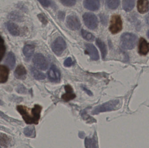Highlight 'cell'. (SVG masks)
<instances>
[{
	"label": "cell",
	"instance_id": "6da1fadb",
	"mask_svg": "<svg viewBox=\"0 0 149 148\" xmlns=\"http://www.w3.org/2000/svg\"><path fill=\"white\" fill-rule=\"evenodd\" d=\"M17 109L27 124H38L42 109L41 106L35 105L33 108L30 109L26 106L18 105Z\"/></svg>",
	"mask_w": 149,
	"mask_h": 148
},
{
	"label": "cell",
	"instance_id": "7a4b0ae2",
	"mask_svg": "<svg viewBox=\"0 0 149 148\" xmlns=\"http://www.w3.org/2000/svg\"><path fill=\"white\" fill-rule=\"evenodd\" d=\"M120 103L118 100H112L105 103L101 105L95 107L92 112L93 115H97L100 113L113 111L118 108L117 106Z\"/></svg>",
	"mask_w": 149,
	"mask_h": 148
},
{
	"label": "cell",
	"instance_id": "3957f363",
	"mask_svg": "<svg viewBox=\"0 0 149 148\" xmlns=\"http://www.w3.org/2000/svg\"><path fill=\"white\" fill-rule=\"evenodd\" d=\"M137 37L134 34L125 33L121 36V44L123 47L126 49L131 50L135 46Z\"/></svg>",
	"mask_w": 149,
	"mask_h": 148
},
{
	"label": "cell",
	"instance_id": "277c9868",
	"mask_svg": "<svg viewBox=\"0 0 149 148\" xmlns=\"http://www.w3.org/2000/svg\"><path fill=\"white\" fill-rule=\"evenodd\" d=\"M123 23L121 17L119 15H114L110 21L109 30L113 34H117L122 29Z\"/></svg>",
	"mask_w": 149,
	"mask_h": 148
},
{
	"label": "cell",
	"instance_id": "5b68a950",
	"mask_svg": "<svg viewBox=\"0 0 149 148\" xmlns=\"http://www.w3.org/2000/svg\"><path fill=\"white\" fill-rule=\"evenodd\" d=\"M83 20L86 26L90 29H95L98 26L97 17L93 13H85L83 15Z\"/></svg>",
	"mask_w": 149,
	"mask_h": 148
},
{
	"label": "cell",
	"instance_id": "8992f818",
	"mask_svg": "<svg viewBox=\"0 0 149 148\" xmlns=\"http://www.w3.org/2000/svg\"><path fill=\"white\" fill-rule=\"evenodd\" d=\"M66 47V44L65 41L62 37H58L54 41L52 49V51L56 55L60 56L63 54Z\"/></svg>",
	"mask_w": 149,
	"mask_h": 148
},
{
	"label": "cell",
	"instance_id": "52a82bcc",
	"mask_svg": "<svg viewBox=\"0 0 149 148\" xmlns=\"http://www.w3.org/2000/svg\"><path fill=\"white\" fill-rule=\"evenodd\" d=\"M33 62L37 67L42 70H46L48 68V63L45 57L42 54H36L33 57Z\"/></svg>",
	"mask_w": 149,
	"mask_h": 148
},
{
	"label": "cell",
	"instance_id": "ba28073f",
	"mask_svg": "<svg viewBox=\"0 0 149 148\" xmlns=\"http://www.w3.org/2000/svg\"><path fill=\"white\" fill-rule=\"evenodd\" d=\"M66 25L67 27L72 30H78L80 28V21L76 16L70 15L66 19Z\"/></svg>",
	"mask_w": 149,
	"mask_h": 148
},
{
	"label": "cell",
	"instance_id": "9c48e42d",
	"mask_svg": "<svg viewBox=\"0 0 149 148\" xmlns=\"http://www.w3.org/2000/svg\"><path fill=\"white\" fill-rule=\"evenodd\" d=\"M48 77L50 81L53 82H58L61 79L60 71L55 65H52L48 72Z\"/></svg>",
	"mask_w": 149,
	"mask_h": 148
},
{
	"label": "cell",
	"instance_id": "30bf717a",
	"mask_svg": "<svg viewBox=\"0 0 149 148\" xmlns=\"http://www.w3.org/2000/svg\"><path fill=\"white\" fill-rule=\"evenodd\" d=\"M86 52L89 55L91 60L97 61L99 60V54L98 50L93 44L86 43L85 44Z\"/></svg>",
	"mask_w": 149,
	"mask_h": 148
},
{
	"label": "cell",
	"instance_id": "8fae6325",
	"mask_svg": "<svg viewBox=\"0 0 149 148\" xmlns=\"http://www.w3.org/2000/svg\"><path fill=\"white\" fill-rule=\"evenodd\" d=\"M83 5L86 8L95 11L100 8V2L97 0H87L83 1Z\"/></svg>",
	"mask_w": 149,
	"mask_h": 148
},
{
	"label": "cell",
	"instance_id": "7c38bea8",
	"mask_svg": "<svg viewBox=\"0 0 149 148\" xmlns=\"http://www.w3.org/2000/svg\"><path fill=\"white\" fill-rule=\"evenodd\" d=\"M139 53L141 55H146L149 51V43L144 38H141L139 43Z\"/></svg>",
	"mask_w": 149,
	"mask_h": 148
},
{
	"label": "cell",
	"instance_id": "4fadbf2b",
	"mask_svg": "<svg viewBox=\"0 0 149 148\" xmlns=\"http://www.w3.org/2000/svg\"><path fill=\"white\" fill-rule=\"evenodd\" d=\"M27 71L22 65H19L17 67L14 73L15 77L19 80H24L26 78Z\"/></svg>",
	"mask_w": 149,
	"mask_h": 148
},
{
	"label": "cell",
	"instance_id": "5bb4252c",
	"mask_svg": "<svg viewBox=\"0 0 149 148\" xmlns=\"http://www.w3.org/2000/svg\"><path fill=\"white\" fill-rule=\"evenodd\" d=\"M9 70L5 66L0 65V83H6L8 78Z\"/></svg>",
	"mask_w": 149,
	"mask_h": 148
},
{
	"label": "cell",
	"instance_id": "9a60e30c",
	"mask_svg": "<svg viewBox=\"0 0 149 148\" xmlns=\"http://www.w3.org/2000/svg\"><path fill=\"white\" fill-rule=\"evenodd\" d=\"M66 93L62 96V99L65 101H69L75 98V95L73 93V89L70 85H66L65 87Z\"/></svg>",
	"mask_w": 149,
	"mask_h": 148
},
{
	"label": "cell",
	"instance_id": "2e32d148",
	"mask_svg": "<svg viewBox=\"0 0 149 148\" xmlns=\"http://www.w3.org/2000/svg\"><path fill=\"white\" fill-rule=\"evenodd\" d=\"M85 146L86 148H99L96 136H94L92 138L86 137L85 140Z\"/></svg>",
	"mask_w": 149,
	"mask_h": 148
},
{
	"label": "cell",
	"instance_id": "e0dca14e",
	"mask_svg": "<svg viewBox=\"0 0 149 148\" xmlns=\"http://www.w3.org/2000/svg\"><path fill=\"white\" fill-rule=\"evenodd\" d=\"M6 25L7 29L12 35L15 36L19 35L20 34L19 27L15 23L9 22L6 23Z\"/></svg>",
	"mask_w": 149,
	"mask_h": 148
},
{
	"label": "cell",
	"instance_id": "ac0fdd59",
	"mask_svg": "<svg viewBox=\"0 0 149 148\" xmlns=\"http://www.w3.org/2000/svg\"><path fill=\"white\" fill-rule=\"evenodd\" d=\"M5 63L10 69L13 70L16 64V58L15 54L12 52L8 54L5 60Z\"/></svg>",
	"mask_w": 149,
	"mask_h": 148
},
{
	"label": "cell",
	"instance_id": "d6986e66",
	"mask_svg": "<svg viewBox=\"0 0 149 148\" xmlns=\"http://www.w3.org/2000/svg\"><path fill=\"white\" fill-rule=\"evenodd\" d=\"M149 2L147 0H139L137 2V8L141 13L147 12L149 10Z\"/></svg>",
	"mask_w": 149,
	"mask_h": 148
},
{
	"label": "cell",
	"instance_id": "ffe728a7",
	"mask_svg": "<svg viewBox=\"0 0 149 148\" xmlns=\"http://www.w3.org/2000/svg\"><path fill=\"white\" fill-rule=\"evenodd\" d=\"M35 51V46L31 44H27L23 48V52L26 59H30Z\"/></svg>",
	"mask_w": 149,
	"mask_h": 148
},
{
	"label": "cell",
	"instance_id": "44dd1931",
	"mask_svg": "<svg viewBox=\"0 0 149 148\" xmlns=\"http://www.w3.org/2000/svg\"><path fill=\"white\" fill-rule=\"evenodd\" d=\"M96 44L100 50L102 59H105L107 54V48L106 44L99 38L96 39Z\"/></svg>",
	"mask_w": 149,
	"mask_h": 148
},
{
	"label": "cell",
	"instance_id": "7402d4cb",
	"mask_svg": "<svg viewBox=\"0 0 149 148\" xmlns=\"http://www.w3.org/2000/svg\"><path fill=\"white\" fill-rule=\"evenodd\" d=\"M30 71L33 77L37 80H44L45 78V75L38 70L34 67H31Z\"/></svg>",
	"mask_w": 149,
	"mask_h": 148
},
{
	"label": "cell",
	"instance_id": "603a6c76",
	"mask_svg": "<svg viewBox=\"0 0 149 148\" xmlns=\"http://www.w3.org/2000/svg\"><path fill=\"white\" fill-rule=\"evenodd\" d=\"M134 6L135 1L134 0H124L123 1V8L127 12L131 11Z\"/></svg>",
	"mask_w": 149,
	"mask_h": 148
},
{
	"label": "cell",
	"instance_id": "cb8c5ba5",
	"mask_svg": "<svg viewBox=\"0 0 149 148\" xmlns=\"http://www.w3.org/2000/svg\"><path fill=\"white\" fill-rule=\"evenodd\" d=\"M9 19L17 22L22 21L23 17L17 11H12L8 15Z\"/></svg>",
	"mask_w": 149,
	"mask_h": 148
},
{
	"label": "cell",
	"instance_id": "d4e9b609",
	"mask_svg": "<svg viewBox=\"0 0 149 148\" xmlns=\"http://www.w3.org/2000/svg\"><path fill=\"white\" fill-rule=\"evenodd\" d=\"M24 134L27 137L34 138L36 137V129L34 127H28L24 130Z\"/></svg>",
	"mask_w": 149,
	"mask_h": 148
},
{
	"label": "cell",
	"instance_id": "484cf974",
	"mask_svg": "<svg viewBox=\"0 0 149 148\" xmlns=\"http://www.w3.org/2000/svg\"><path fill=\"white\" fill-rule=\"evenodd\" d=\"M107 7L110 9H116L120 5V1L119 0H108L106 1Z\"/></svg>",
	"mask_w": 149,
	"mask_h": 148
},
{
	"label": "cell",
	"instance_id": "4316f807",
	"mask_svg": "<svg viewBox=\"0 0 149 148\" xmlns=\"http://www.w3.org/2000/svg\"><path fill=\"white\" fill-rule=\"evenodd\" d=\"M10 142L9 138L4 134L0 135V143L5 147H7Z\"/></svg>",
	"mask_w": 149,
	"mask_h": 148
},
{
	"label": "cell",
	"instance_id": "83f0119b",
	"mask_svg": "<svg viewBox=\"0 0 149 148\" xmlns=\"http://www.w3.org/2000/svg\"><path fill=\"white\" fill-rule=\"evenodd\" d=\"M81 34L82 37L88 41H92L94 40L95 37L93 35L89 32H88L86 30L82 29L81 30Z\"/></svg>",
	"mask_w": 149,
	"mask_h": 148
},
{
	"label": "cell",
	"instance_id": "f1b7e54d",
	"mask_svg": "<svg viewBox=\"0 0 149 148\" xmlns=\"http://www.w3.org/2000/svg\"><path fill=\"white\" fill-rule=\"evenodd\" d=\"M6 52V47L3 38L0 35V61H1Z\"/></svg>",
	"mask_w": 149,
	"mask_h": 148
},
{
	"label": "cell",
	"instance_id": "f546056e",
	"mask_svg": "<svg viewBox=\"0 0 149 148\" xmlns=\"http://www.w3.org/2000/svg\"><path fill=\"white\" fill-rule=\"evenodd\" d=\"M62 4L67 7H71L74 6L76 3V1L74 0H63L60 1Z\"/></svg>",
	"mask_w": 149,
	"mask_h": 148
},
{
	"label": "cell",
	"instance_id": "4dcf8cb0",
	"mask_svg": "<svg viewBox=\"0 0 149 148\" xmlns=\"http://www.w3.org/2000/svg\"><path fill=\"white\" fill-rule=\"evenodd\" d=\"M16 91L19 94H26L27 92V89L23 85H20L17 88Z\"/></svg>",
	"mask_w": 149,
	"mask_h": 148
},
{
	"label": "cell",
	"instance_id": "1f68e13d",
	"mask_svg": "<svg viewBox=\"0 0 149 148\" xmlns=\"http://www.w3.org/2000/svg\"><path fill=\"white\" fill-rule=\"evenodd\" d=\"M74 62L71 57H68L65 61L64 65L65 67H70L74 64Z\"/></svg>",
	"mask_w": 149,
	"mask_h": 148
},
{
	"label": "cell",
	"instance_id": "d6a6232c",
	"mask_svg": "<svg viewBox=\"0 0 149 148\" xmlns=\"http://www.w3.org/2000/svg\"><path fill=\"white\" fill-rule=\"evenodd\" d=\"M38 16V18L43 24H44V25L47 24V23H48V20H47V18H46V17L44 14H39Z\"/></svg>",
	"mask_w": 149,
	"mask_h": 148
},
{
	"label": "cell",
	"instance_id": "836d02e7",
	"mask_svg": "<svg viewBox=\"0 0 149 148\" xmlns=\"http://www.w3.org/2000/svg\"><path fill=\"white\" fill-rule=\"evenodd\" d=\"M38 1L44 7H48L51 4V1L48 0H40Z\"/></svg>",
	"mask_w": 149,
	"mask_h": 148
},
{
	"label": "cell",
	"instance_id": "e575fe53",
	"mask_svg": "<svg viewBox=\"0 0 149 148\" xmlns=\"http://www.w3.org/2000/svg\"><path fill=\"white\" fill-rule=\"evenodd\" d=\"M82 89H83V90H84V91H85V92H86V93L88 95L90 96L93 95V94H92V92H91L90 90H88V89H87L86 87H82Z\"/></svg>",
	"mask_w": 149,
	"mask_h": 148
},
{
	"label": "cell",
	"instance_id": "d590c367",
	"mask_svg": "<svg viewBox=\"0 0 149 148\" xmlns=\"http://www.w3.org/2000/svg\"><path fill=\"white\" fill-rule=\"evenodd\" d=\"M65 17V14L63 12H60V14H59V16L58 17L60 18L61 19H63L64 18V17Z\"/></svg>",
	"mask_w": 149,
	"mask_h": 148
},
{
	"label": "cell",
	"instance_id": "8d00e7d4",
	"mask_svg": "<svg viewBox=\"0 0 149 148\" xmlns=\"http://www.w3.org/2000/svg\"><path fill=\"white\" fill-rule=\"evenodd\" d=\"M79 137H80V138H83L84 137V136H85V134H84V133H83V132H80L79 133Z\"/></svg>",
	"mask_w": 149,
	"mask_h": 148
},
{
	"label": "cell",
	"instance_id": "74e56055",
	"mask_svg": "<svg viewBox=\"0 0 149 148\" xmlns=\"http://www.w3.org/2000/svg\"><path fill=\"white\" fill-rule=\"evenodd\" d=\"M146 21L147 24L149 25V14L147 15L146 17Z\"/></svg>",
	"mask_w": 149,
	"mask_h": 148
},
{
	"label": "cell",
	"instance_id": "f35d334b",
	"mask_svg": "<svg viewBox=\"0 0 149 148\" xmlns=\"http://www.w3.org/2000/svg\"><path fill=\"white\" fill-rule=\"evenodd\" d=\"M3 105V102L0 100V105L2 106Z\"/></svg>",
	"mask_w": 149,
	"mask_h": 148
},
{
	"label": "cell",
	"instance_id": "ab89813d",
	"mask_svg": "<svg viewBox=\"0 0 149 148\" xmlns=\"http://www.w3.org/2000/svg\"><path fill=\"white\" fill-rule=\"evenodd\" d=\"M147 35H148V37L149 38V30L148 31V33H147Z\"/></svg>",
	"mask_w": 149,
	"mask_h": 148
},
{
	"label": "cell",
	"instance_id": "60d3db41",
	"mask_svg": "<svg viewBox=\"0 0 149 148\" xmlns=\"http://www.w3.org/2000/svg\"><path fill=\"white\" fill-rule=\"evenodd\" d=\"M0 148H1V147H0Z\"/></svg>",
	"mask_w": 149,
	"mask_h": 148
}]
</instances>
